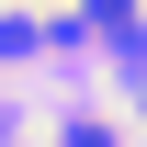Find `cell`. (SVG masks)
Segmentation results:
<instances>
[{"mask_svg": "<svg viewBox=\"0 0 147 147\" xmlns=\"http://www.w3.org/2000/svg\"><path fill=\"white\" fill-rule=\"evenodd\" d=\"M0 136H11V113H0Z\"/></svg>", "mask_w": 147, "mask_h": 147, "instance_id": "3", "label": "cell"}, {"mask_svg": "<svg viewBox=\"0 0 147 147\" xmlns=\"http://www.w3.org/2000/svg\"><path fill=\"white\" fill-rule=\"evenodd\" d=\"M57 147H113V125H91V113H79V125L57 136Z\"/></svg>", "mask_w": 147, "mask_h": 147, "instance_id": "2", "label": "cell"}, {"mask_svg": "<svg viewBox=\"0 0 147 147\" xmlns=\"http://www.w3.org/2000/svg\"><path fill=\"white\" fill-rule=\"evenodd\" d=\"M91 23H102L113 45H136V0H91Z\"/></svg>", "mask_w": 147, "mask_h": 147, "instance_id": "1", "label": "cell"}]
</instances>
